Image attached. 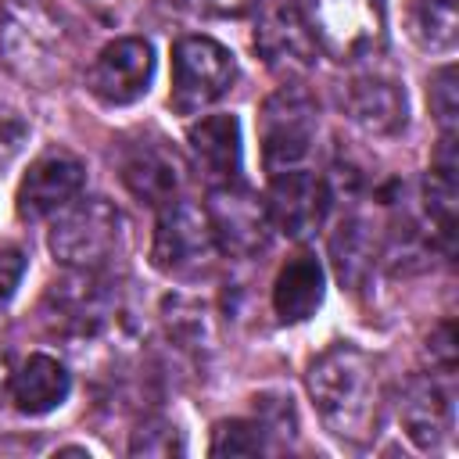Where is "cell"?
I'll return each instance as SVG.
<instances>
[{
  "mask_svg": "<svg viewBox=\"0 0 459 459\" xmlns=\"http://www.w3.org/2000/svg\"><path fill=\"white\" fill-rule=\"evenodd\" d=\"M308 394L323 416V423L351 441L366 445L380 430L384 416V391L380 373L369 351H362L351 341H337L326 351H319L308 366Z\"/></svg>",
  "mask_w": 459,
  "mask_h": 459,
  "instance_id": "1",
  "label": "cell"
},
{
  "mask_svg": "<svg viewBox=\"0 0 459 459\" xmlns=\"http://www.w3.org/2000/svg\"><path fill=\"white\" fill-rule=\"evenodd\" d=\"M47 244L61 265L100 273L108 262H115L126 244V215L104 197L72 201L54 219Z\"/></svg>",
  "mask_w": 459,
  "mask_h": 459,
  "instance_id": "2",
  "label": "cell"
},
{
  "mask_svg": "<svg viewBox=\"0 0 459 459\" xmlns=\"http://www.w3.org/2000/svg\"><path fill=\"white\" fill-rule=\"evenodd\" d=\"M319 108L305 86H280L258 111V140L269 172L298 169L316 143Z\"/></svg>",
  "mask_w": 459,
  "mask_h": 459,
  "instance_id": "3",
  "label": "cell"
},
{
  "mask_svg": "<svg viewBox=\"0 0 459 459\" xmlns=\"http://www.w3.org/2000/svg\"><path fill=\"white\" fill-rule=\"evenodd\" d=\"M215 247H219V237H215L208 208H201L194 201H183V197H176L161 208L158 226H154L151 262L165 276L186 280V276L204 273L215 258Z\"/></svg>",
  "mask_w": 459,
  "mask_h": 459,
  "instance_id": "4",
  "label": "cell"
},
{
  "mask_svg": "<svg viewBox=\"0 0 459 459\" xmlns=\"http://www.w3.org/2000/svg\"><path fill=\"white\" fill-rule=\"evenodd\" d=\"M237 79L233 54L208 36H183L172 47V93L169 104L179 115H194L230 93Z\"/></svg>",
  "mask_w": 459,
  "mask_h": 459,
  "instance_id": "5",
  "label": "cell"
},
{
  "mask_svg": "<svg viewBox=\"0 0 459 459\" xmlns=\"http://www.w3.org/2000/svg\"><path fill=\"white\" fill-rule=\"evenodd\" d=\"M305 22L319 50L337 61H355L373 50L380 18L373 0H305Z\"/></svg>",
  "mask_w": 459,
  "mask_h": 459,
  "instance_id": "6",
  "label": "cell"
},
{
  "mask_svg": "<svg viewBox=\"0 0 459 459\" xmlns=\"http://www.w3.org/2000/svg\"><path fill=\"white\" fill-rule=\"evenodd\" d=\"M151 75H154L151 43L140 36H122V39H111L93 57L86 72V90L108 108H126L147 93Z\"/></svg>",
  "mask_w": 459,
  "mask_h": 459,
  "instance_id": "7",
  "label": "cell"
},
{
  "mask_svg": "<svg viewBox=\"0 0 459 459\" xmlns=\"http://www.w3.org/2000/svg\"><path fill=\"white\" fill-rule=\"evenodd\" d=\"M326 208H330V190L316 172H308L301 165L273 172L265 215H269V226H276L283 237H290V240L312 237L323 226Z\"/></svg>",
  "mask_w": 459,
  "mask_h": 459,
  "instance_id": "8",
  "label": "cell"
},
{
  "mask_svg": "<svg viewBox=\"0 0 459 459\" xmlns=\"http://www.w3.org/2000/svg\"><path fill=\"white\" fill-rule=\"evenodd\" d=\"M86 183V169L68 151H47L39 154L29 172L18 183V215L22 219H47L72 204Z\"/></svg>",
  "mask_w": 459,
  "mask_h": 459,
  "instance_id": "9",
  "label": "cell"
},
{
  "mask_svg": "<svg viewBox=\"0 0 459 459\" xmlns=\"http://www.w3.org/2000/svg\"><path fill=\"white\" fill-rule=\"evenodd\" d=\"M122 183L126 190L151 208H165L179 197L183 186V161L176 151H169L161 140H136L122 151Z\"/></svg>",
  "mask_w": 459,
  "mask_h": 459,
  "instance_id": "10",
  "label": "cell"
},
{
  "mask_svg": "<svg viewBox=\"0 0 459 459\" xmlns=\"http://www.w3.org/2000/svg\"><path fill=\"white\" fill-rule=\"evenodd\" d=\"M398 420L416 448H437L452 434V391L434 377H412L402 391Z\"/></svg>",
  "mask_w": 459,
  "mask_h": 459,
  "instance_id": "11",
  "label": "cell"
},
{
  "mask_svg": "<svg viewBox=\"0 0 459 459\" xmlns=\"http://www.w3.org/2000/svg\"><path fill=\"white\" fill-rule=\"evenodd\" d=\"M197 172L208 179V186H237L240 183V122L233 115H208L190 126L186 133Z\"/></svg>",
  "mask_w": 459,
  "mask_h": 459,
  "instance_id": "12",
  "label": "cell"
},
{
  "mask_svg": "<svg viewBox=\"0 0 459 459\" xmlns=\"http://www.w3.org/2000/svg\"><path fill=\"white\" fill-rule=\"evenodd\" d=\"M4 47H7V61L29 79H47L57 72L61 32L50 18H43L32 7L14 11V18L4 29Z\"/></svg>",
  "mask_w": 459,
  "mask_h": 459,
  "instance_id": "13",
  "label": "cell"
},
{
  "mask_svg": "<svg viewBox=\"0 0 459 459\" xmlns=\"http://www.w3.org/2000/svg\"><path fill=\"white\" fill-rule=\"evenodd\" d=\"M351 122H359L373 136H391L405 126V90L380 72H362L355 75L344 93H341Z\"/></svg>",
  "mask_w": 459,
  "mask_h": 459,
  "instance_id": "14",
  "label": "cell"
},
{
  "mask_svg": "<svg viewBox=\"0 0 459 459\" xmlns=\"http://www.w3.org/2000/svg\"><path fill=\"white\" fill-rule=\"evenodd\" d=\"M208 215H212L215 237L226 251H233V255L262 251L269 215H265V204H258L247 190H240V183L237 186H215Z\"/></svg>",
  "mask_w": 459,
  "mask_h": 459,
  "instance_id": "15",
  "label": "cell"
},
{
  "mask_svg": "<svg viewBox=\"0 0 459 459\" xmlns=\"http://www.w3.org/2000/svg\"><path fill=\"white\" fill-rule=\"evenodd\" d=\"M255 47L258 54L280 68V72H305L316 65V39L308 32V22L298 7H276L262 18L258 32H255Z\"/></svg>",
  "mask_w": 459,
  "mask_h": 459,
  "instance_id": "16",
  "label": "cell"
},
{
  "mask_svg": "<svg viewBox=\"0 0 459 459\" xmlns=\"http://www.w3.org/2000/svg\"><path fill=\"white\" fill-rule=\"evenodd\" d=\"M323 305V265L316 255L301 251L283 262L273 280V312L280 323H305Z\"/></svg>",
  "mask_w": 459,
  "mask_h": 459,
  "instance_id": "17",
  "label": "cell"
},
{
  "mask_svg": "<svg viewBox=\"0 0 459 459\" xmlns=\"http://www.w3.org/2000/svg\"><path fill=\"white\" fill-rule=\"evenodd\" d=\"M72 391L68 369L50 355H29L11 377V402L25 416H47L65 405Z\"/></svg>",
  "mask_w": 459,
  "mask_h": 459,
  "instance_id": "18",
  "label": "cell"
},
{
  "mask_svg": "<svg viewBox=\"0 0 459 459\" xmlns=\"http://www.w3.org/2000/svg\"><path fill=\"white\" fill-rule=\"evenodd\" d=\"M330 255H333V273H337L341 287L359 290L366 283V276L373 273V262H377V240H373L369 222L359 215L341 219L337 233L330 240Z\"/></svg>",
  "mask_w": 459,
  "mask_h": 459,
  "instance_id": "19",
  "label": "cell"
},
{
  "mask_svg": "<svg viewBox=\"0 0 459 459\" xmlns=\"http://www.w3.org/2000/svg\"><path fill=\"white\" fill-rule=\"evenodd\" d=\"M409 32L430 54H452L459 18L455 0H409Z\"/></svg>",
  "mask_w": 459,
  "mask_h": 459,
  "instance_id": "20",
  "label": "cell"
},
{
  "mask_svg": "<svg viewBox=\"0 0 459 459\" xmlns=\"http://www.w3.org/2000/svg\"><path fill=\"white\" fill-rule=\"evenodd\" d=\"M208 452L212 455H265L273 452L269 427L262 420H222L215 423Z\"/></svg>",
  "mask_w": 459,
  "mask_h": 459,
  "instance_id": "21",
  "label": "cell"
},
{
  "mask_svg": "<svg viewBox=\"0 0 459 459\" xmlns=\"http://www.w3.org/2000/svg\"><path fill=\"white\" fill-rule=\"evenodd\" d=\"M129 452L133 455H158V459H169V455H183L186 452V441H183V430L169 420H147L133 430V441H129Z\"/></svg>",
  "mask_w": 459,
  "mask_h": 459,
  "instance_id": "22",
  "label": "cell"
},
{
  "mask_svg": "<svg viewBox=\"0 0 459 459\" xmlns=\"http://www.w3.org/2000/svg\"><path fill=\"white\" fill-rule=\"evenodd\" d=\"M455 68L445 65L430 82V111L441 126V136H455Z\"/></svg>",
  "mask_w": 459,
  "mask_h": 459,
  "instance_id": "23",
  "label": "cell"
},
{
  "mask_svg": "<svg viewBox=\"0 0 459 459\" xmlns=\"http://www.w3.org/2000/svg\"><path fill=\"white\" fill-rule=\"evenodd\" d=\"M22 276H25V255L18 247L0 251V301H7L14 294V287L22 283Z\"/></svg>",
  "mask_w": 459,
  "mask_h": 459,
  "instance_id": "24",
  "label": "cell"
},
{
  "mask_svg": "<svg viewBox=\"0 0 459 459\" xmlns=\"http://www.w3.org/2000/svg\"><path fill=\"white\" fill-rule=\"evenodd\" d=\"M197 11H204V14H212V18H240V14H247L258 0H190Z\"/></svg>",
  "mask_w": 459,
  "mask_h": 459,
  "instance_id": "25",
  "label": "cell"
},
{
  "mask_svg": "<svg viewBox=\"0 0 459 459\" xmlns=\"http://www.w3.org/2000/svg\"><path fill=\"white\" fill-rule=\"evenodd\" d=\"M11 377H14V366H11V355L0 351V394L11 391Z\"/></svg>",
  "mask_w": 459,
  "mask_h": 459,
  "instance_id": "26",
  "label": "cell"
}]
</instances>
